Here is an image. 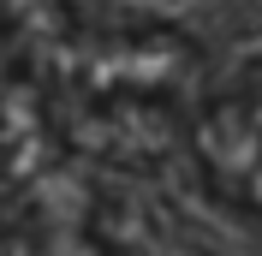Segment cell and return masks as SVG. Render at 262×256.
Wrapping results in <instances>:
<instances>
[{
  "mask_svg": "<svg viewBox=\"0 0 262 256\" xmlns=\"http://www.w3.org/2000/svg\"><path fill=\"white\" fill-rule=\"evenodd\" d=\"M191 161L214 203L262 232V54L238 66L191 119Z\"/></svg>",
  "mask_w": 262,
  "mask_h": 256,
  "instance_id": "1",
  "label": "cell"
}]
</instances>
